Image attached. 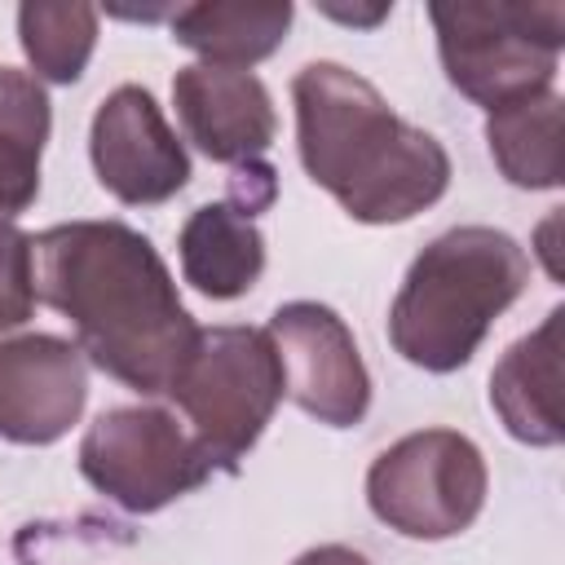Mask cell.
<instances>
[{"mask_svg":"<svg viewBox=\"0 0 565 565\" xmlns=\"http://www.w3.org/2000/svg\"><path fill=\"white\" fill-rule=\"evenodd\" d=\"M486 146L516 190H556L565 181V106L556 88L525 93L486 110Z\"/></svg>","mask_w":565,"mask_h":565,"instance_id":"obj_15","label":"cell"},{"mask_svg":"<svg viewBox=\"0 0 565 565\" xmlns=\"http://www.w3.org/2000/svg\"><path fill=\"white\" fill-rule=\"evenodd\" d=\"M265 335L278 353L282 397H291L327 428L362 424V415L371 411V371L349 322L331 305L287 300L269 313Z\"/></svg>","mask_w":565,"mask_h":565,"instance_id":"obj_8","label":"cell"},{"mask_svg":"<svg viewBox=\"0 0 565 565\" xmlns=\"http://www.w3.org/2000/svg\"><path fill=\"white\" fill-rule=\"evenodd\" d=\"M88 159L97 185L128 207L168 203L190 181V154L141 84H119L102 97L88 128Z\"/></svg>","mask_w":565,"mask_h":565,"instance_id":"obj_9","label":"cell"},{"mask_svg":"<svg viewBox=\"0 0 565 565\" xmlns=\"http://www.w3.org/2000/svg\"><path fill=\"white\" fill-rule=\"evenodd\" d=\"M35 313V278H31V234L18 225H0V335L22 331Z\"/></svg>","mask_w":565,"mask_h":565,"instance_id":"obj_18","label":"cell"},{"mask_svg":"<svg viewBox=\"0 0 565 565\" xmlns=\"http://www.w3.org/2000/svg\"><path fill=\"white\" fill-rule=\"evenodd\" d=\"M291 565H371L362 552H353V547H344V543H322V547H309V552H300Z\"/></svg>","mask_w":565,"mask_h":565,"instance_id":"obj_19","label":"cell"},{"mask_svg":"<svg viewBox=\"0 0 565 565\" xmlns=\"http://www.w3.org/2000/svg\"><path fill=\"white\" fill-rule=\"evenodd\" d=\"M163 397L177 402L212 468L238 472L282 402V371L265 327H199Z\"/></svg>","mask_w":565,"mask_h":565,"instance_id":"obj_5","label":"cell"},{"mask_svg":"<svg viewBox=\"0 0 565 565\" xmlns=\"http://www.w3.org/2000/svg\"><path fill=\"white\" fill-rule=\"evenodd\" d=\"M486 490V455L455 428L406 433L366 468V503L375 521L419 543L463 534L481 516Z\"/></svg>","mask_w":565,"mask_h":565,"instance_id":"obj_6","label":"cell"},{"mask_svg":"<svg viewBox=\"0 0 565 565\" xmlns=\"http://www.w3.org/2000/svg\"><path fill=\"white\" fill-rule=\"evenodd\" d=\"M53 132L49 93L31 71L0 66V225H13L40 194V159Z\"/></svg>","mask_w":565,"mask_h":565,"instance_id":"obj_16","label":"cell"},{"mask_svg":"<svg viewBox=\"0 0 565 565\" xmlns=\"http://www.w3.org/2000/svg\"><path fill=\"white\" fill-rule=\"evenodd\" d=\"M296 9L287 0H203L168 18V31L181 49L199 53L207 66L252 71L291 31Z\"/></svg>","mask_w":565,"mask_h":565,"instance_id":"obj_14","label":"cell"},{"mask_svg":"<svg viewBox=\"0 0 565 565\" xmlns=\"http://www.w3.org/2000/svg\"><path fill=\"white\" fill-rule=\"evenodd\" d=\"M296 150L322 185L362 225H402L450 190L446 146L406 124L371 79L340 62H309L291 79Z\"/></svg>","mask_w":565,"mask_h":565,"instance_id":"obj_2","label":"cell"},{"mask_svg":"<svg viewBox=\"0 0 565 565\" xmlns=\"http://www.w3.org/2000/svg\"><path fill=\"white\" fill-rule=\"evenodd\" d=\"M181 278L207 300H238L256 287L265 269V234L234 199L203 203L185 216L181 238Z\"/></svg>","mask_w":565,"mask_h":565,"instance_id":"obj_13","label":"cell"},{"mask_svg":"<svg viewBox=\"0 0 565 565\" xmlns=\"http://www.w3.org/2000/svg\"><path fill=\"white\" fill-rule=\"evenodd\" d=\"M35 300L57 309L75 349L141 397H163L199 340L159 247L124 221H62L31 234Z\"/></svg>","mask_w":565,"mask_h":565,"instance_id":"obj_1","label":"cell"},{"mask_svg":"<svg viewBox=\"0 0 565 565\" xmlns=\"http://www.w3.org/2000/svg\"><path fill=\"white\" fill-rule=\"evenodd\" d=\"M18 44L35 66V79L75 84L97 49V9L26 0L18 4Z\"/></svg>","mask_w":565,"mask_h":565,"instance_id":"obj_17","label":"cell"},{"mask_svg":"<svg viewBox=\"0 0 565 565\" xmlns=\"http://www.w3.org/2000/svg\"><path fill=\"white\" fill-rule=\"evenodd\" d=\"M172 106L185 141H194L212 163H256L278 132L274 97L252 71L190 62L172 75Z\"/></svg>","mask_w":565,"mask_h":565,"instance_id":"obj_11","label":"cell"},{"mask_svg":"<svg viewBox=\"0 0 565 565\" xmlns=\"http://www.w3.org/2000/svg\"><path fill=\"white\" fill-rule=\"evenodd\" d=\"M88 371L75 340L49 331L0 335V437L18 446H53L79 424Z\"/></svg>","mask_w":565,"mask_h":565,"instance_id":"obj_10","label":"cell"},{"mask_svg":"<svg viewBox=\"0 0 565 565\" xmlns=\"http://www.w3.org/2000/svg\"><path fill=\"white\" fill-rule=\"evenodd\" d=\"M561 322L556 305L530 335L508 344L490 371V406L499 424L525 446H561Z\"/></svg>","mask_w":565,"mask_h":565,"instance_id":"obj_12","label":"cell"},{"mask_svg":"<svg viewBox=\"0 0 565 565\" xmlns=\"http://www.w3.org/2000/svg\"><path fill=\"white\" fill-rule=\"evenodd\" d=\"M84 481L124 512H159L212 477V459L163 406L102 411L79 437Z\"/></svg>","mask_w":565,"mask_h":565,"instance_id":"obj_7","label":"cell"},{"mask_svg":"<svg viewBox=\"0 0 565 565\" xmlns=\"http://www.w3.org/2000/svg\"><path fill=\"white\" fill-rule=\"evenodd\" d=\"M437 31V57L468 102L494 110L525 93L552 88L561 44H565V4H512V0H459L428 4Z\"/></svg>","mask_w":565,"mask_h":565,"instance_id":"obj_4","label":"cell"},{"mask_svg":"<svg viewBox=\"0 0 565 565\" xmlns=\"http://www.w3.org/2000/svg\"><path fill=\"white\" fill-rule=\"evenodd\" d=\"M530 282L525 247L494 225H455L437 234L406 269L388 344L419 371L450 375L472 362L494 318H503Z\"/></svg>","mask_w":565,"mask_h":565,"instance_id":"obj_3","label":"cell"}]
</instances>
